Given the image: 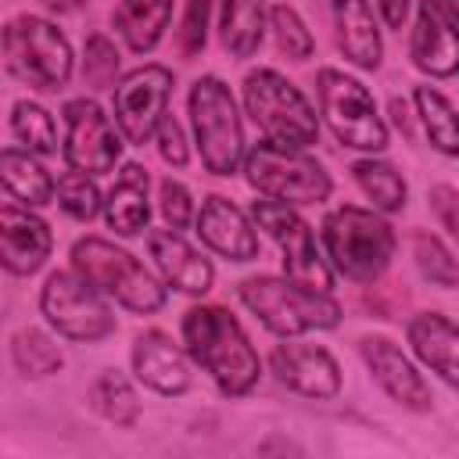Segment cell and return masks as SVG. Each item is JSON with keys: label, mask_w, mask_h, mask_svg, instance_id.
<instances>
[{"label": "cell", "mask_w": 459, "mask_h": 459, "mask_svg": "<svg viewBox=\"0 0 459 459\" xmlns=\"http://www.w3.org/2000/svg\"><path fill=\"white\" fill-rule=\"evenodd\" d=\"M319 244L337 276L366 287V283H377L391 269L398 237L384 212L359 208V204H337L323 215Z\"/></svg>", "instance_id": "7a4b0ae2"}, {"label": "cell", "mask_w": 459, "mask_h": 459, "mask_svg": "<svg viewBox=\"0 0 459 459\" xmlns=\"http://www.w3.org/2000/svg\"><path fill=\"white\" fill-rule=\"evenodd\" d=\"M240 100L265 140L287 147H312L319 140L316 104L276 68H251L240 82Z\"/></svg>", "instance_id": "52a82bcc"}, {"label": "cell", "mask_w": 459, "mask_h": 459, "mask_svg": "<svg viewBox=\"0 0 459 459\" xmlns=\"http://www.w3.org/2000/svg\"><path fill=\"white\" fill-rule=\"evenodd\" d=\"M351 179H355V186L366 194L369 208H377V212H384V215L402 212L405 201H409V183H405V176H402L391 161H384V158H377V154L355 158V161H351Z\"/></svg>", "instance_id": "4316f807"}, {"label": "cell", "mask_w": 459, "mask_h": 459, "mask_svg": "<svg viewBox=\"0 0 459 459\" xmlns=\"http://www.w3.org/2000/svg\"><path fill=\"white\" fill-rule=\"evenodd\" d=\"M57 208L75 219V222H93L97 215H104V194L97 186V176L68 169L57 176V194H54Z\"/></svg>", "instance_id": "1f68e13d"}, {"label": "cell", "mask_w": 459, "mask_h": 459, "mask_svg": "<svg viewBox=\"0 0 459 459\" xmlns=\"http://www.w3.org/2000/svg\"><path fill=\"white\" fill-rule=\"evenodd\" d=\"M441 4H445V11H448L455 22H459V0H441Z\"/></svg>", "instance_id": "b9f144b4"}, {"label": "cell", "mask_w": 459, "mask_h": 459, "mask_svg": "<svg viewBox=\"0 0 459 459\" xmlns=\"http://www.w3.org/2000/svg\"><path fill=\"white\" fill-rule=\"evenodd\" d=\"M269 29V0H219V39L230 57L247 61L258 54Z\"/></svg>", "instance_id": "484cf974"}, {"label": "cell", "mask_w": 459, "mask_h": 459, "mask_svg": "<svg viewBox=\"0 0 459 459\" xmlns=\"http://www.w3.org/2000/svg\"><path fill=\"white\" fill-rule=\"evenodd\" d=\"M147 251L154 258V269L158 276L179 290V294H190V298H201L212 290L215 283V265L201 255V247H194L179 230H151L147 233Z\"/></svg>", "instance_id": "ffe728a7"}, {"label": "cell", "mask_w": 459, "mask_h": 459, "mask_svg": "<svg viewBox=\"0 0 459 459\" xmlns=\"http://www.w3.org/2000/svg\"><path fill=\"white\" fill-rule=\"evenodd\" d=\"M86 402L104 423H115L122 430L136 427V420H140V394H136L133 380L118 369H100L86 391Z\"/></svg>", "instance_id": "f1b7e54d"}, {"label": "cell", "mask_w": 459, "mask_h": 459, "mask_svg": "<svg viewBox=\"0 0 459 459\" xmlns=\"http://www.w3.org/2000/svg\"><path fill=\"white\" fill-rule=\"evenodd\" d=\"M194 230L201 237V244L230 262H251L258 258V233H255V219L247 212H240L230 197L222 194H208L197 208Z\"/></svg>", "instance_id": "d6986e66"}, {"label": "cell", "mask_w": 459, "mask_h": 459, "mask_svg": "<svg viewBox=\"0 0 459 459\" xmlns=\"http://www.w3.org/2000/svg\"><path fill=\"white\" fill-rule=\"evenodd\" d=\"M412 108H416V118L430 147L445 158H459V108L434 86H416Z\"/></svg>", "instance_id": "83f0119b"}, {"label": "cell", "mask_w": 459, "mask_h": 459, "mask_svg": "<svg viewBox=\"0 0 459 459\" xmlns=\"http://www.w3.org/2000/svg\"><path fill=\"white\" fill-rule=\"evenodd\" d=\"M118 68H122V57H118V47L108 32H90L86 43H82V82L90 90H115L118 86Z\"/></svg>", "instance_id": "e575fe53"}, {"label": "cell", "mask_w": 459, "mask_h": 459, "mask_svg": "<svg viewBox=\"0 0 459 459\" xmlns=\"http://www.w3.org/2000/svg\"><path fill=\"white\" fill-rule=\"evenodd\" d=\"M151 176L140 161H126L115 176V186L104 194V222L118 237H140L151 222Z\"/></svg>", "instance_id": "603a6c76"}, {"label": "cell", "mask_w": 459, "mask_h": 459, "mask_svg": "<svg viewBox=\"0 0 459 459\" xmlns=\"http://www.w3.org/2000/svg\"><path fill=\"white\" fill-rule=\"evenodd\" d=\"M11 136L39 158L57 154V122L43 104H36L29 97L11 104Z\"/></svg>", "instance_id": "4dcf8cb0"}, {"label": "cell", "mask_w": 459, "mask_h": 459, "mask_svg": "<svg viewBox=\"0 0 459 459\" xmlns=\"http://www.w3.org/2000/svg\"><path fill=\"white\" fill-rule=\"evenodd\" d=\"M129 366H133V377L143 387H151L154 394H165V398H179L194 384L186 348L176 344L165 330L136 333L133 348H129Z\"/></svg>", "instance_id": "e0dca14e"}, {"label": "cell", "mask_w": 459, "mask_h": 459, "mask_svg": "<svg viewBox=\"0 0 459 459\" xmlns=\"http://www.w3.org/2000/svg\"><path fill=\"white\" fill-rule=\"evenodd\" d=\"M269 373L276 377L280 387L312 398V402H330L341 394V366L330 348L323 344H305L294 337H283L269 351Z\"/></svg>", "instance_id": "5bb4252c"}, {"label": "cell", "mask_w": 459, "mask_h": 459, "mask_svg": "<svg viewBox=\"0 0 459 459\" xmlns=\"http://www.w3.org/2000/svg\"><path fill=\"white\" fill-rule=\"evenodd\" d=\"M262 197L287 201V204H323L333 194V179L323 169L319 158L308 154V147H287L276 140H258L247 147L244 169H240Z\"/></svg>", "instance_id": "ba28073f"}, {"label": "cell", "mask_w": 459, "mask_h": 459, "mask_svg": "<svg viewBox=\"0 0 459 459\" xmlns=\"http://www.w3.org/2000/svg\"><path fill=\"white\" fill-rule=\"evenodd\" d=\"M0 183H4V194L25 208H47L54 204V194H57V179L47 172L39 154L25 147L0 151Z\"/></svg>", "instance_id": "d4e9b609"}, {"label": "cell", "mask_w": 459, "mask_h": 459, "mask_svg": "<svg viewBox=\"0 0 459 459\" xmlns=\"http://www.w3.org/2000/svg\"><path fill=\"white\" fill-rule=\"evenodd\" d=\"M172 86H176L172 72L158 61L136 65L118 79V86L111 90V118L122 129L126 143L143 147L154 140L158 126L169 115Z\"/></svg>", "instance_id": "7c38bea8"}, {"label": "cell", "mask_w": 459, "mask_h": 459, "mask_svg": "<svg viewBox=\"0 0 459 459\" xmlns=\"http://www.w3.org/2000/svg\"><path fill=\"white\" fill-rule=\"evenodd\" d=\"M183 348L190 362L208 373V380L226 398H244L262 380V359L240 326V319L226 305H190L183 312Z\"/></svg>", "instance_id": "6da1fadb"}, {"label": "cell", "mask_w": 459, "mask_h": 459, "mask_svg": "<svg viewBox=\"0 0 459 459\" xmlns=\"http://www.w3.org/2000/svg\"><path fill=\"white\" fill-rule=\"evenodd\" d=\"M65 118V140H61V154L68 169L90 172V176H104L118 165L122 158V129L115 126V118L93 100V97H72L61 108Z\"/></svg>", "instance_id": "4fadbf2b"}, {"label": "cell", "mask_w": 459, "mask_h": 459, "mask_svg": "<svg viewBox=\"0 0 459 459\" xmlns=\"http://www.w3.org/2000/svg\"><path fill=\"white\" fill-rule=\"evenodd\" d=\"M359 355L369 369V377L377 380V387L402 409L409 412H430L434 394L430 384L423 380L420 366L402 351L398 341H391L387 333H366L359 337Z\"/></svg>", "instance_id": "9a60e30c"}, {"label": "cell", "mask_w": 459, "mask_h": 459, "mask_svg": "<svg viewBox=\"0 0 459 459\" xmlns=\"http://www.w3.org/2000/svg\"><path fill=\"white\" fill-rule=\"evenodd\" d=\"M86 0H43V7H50V11H61V14H68V11H79Z\"/></svg>", "instance_id": "60d3db41"}, {"label": "cell", "mask_w": 459, "mask_h": 459, "mask_svg": "<svg viewBox=\"0 0 459 459\" xmlns=\"http://www.w3.org/2000/svg\"><path fill=\"white\" fill-rule=\"evenodd\" d=\"M409 29V57L430 79L459 75V22L445 11L441 0H416Z\"/></svg>", "instance_id": "2e32d148"}, {"label": "cell", "mask_w": 459, "mask_h": 459, "mask_svg": "<svg viewBox=\"0 0 459 459\" xmlns=\"http://www.w3.org/2000/svg\"><path fill=\"white\" fill-rule=\"evenodd\" d=\"M405 341L423 369L459 391V323L437 308L416 312L405 323Z\"/></svg>", "instance_id": "44dd1931"}, {"label": "cell", "mask_w": 459, "mask_h": 459, "mask_svg": "<svg viewBox=\"0 0 459 459\" xmlns=\"http://www.w3.org/2000/svg\"><path fill=\"white\" fill-rule=\"evenodd\" d=\"M154 143H158V154H161V161H165V165L183 169V165L190 161L186 129H183V122H179V118L165 115V122H161V126H158V133H154Z\"/></svg>", "instance_id": "74e56055"}, {"label": "cell", "mask_w": 459, "mask_h": 459, "mask_svg": "<svg viewBox=\"0 0 459 459\" xmlns=\"http://www.w3.org/2000/svg\"><path fill=\"white\" fill-rule=\"evenodd\" d=\"M412 262L420 269V276L434 287H459V262L448 251V244L441 237H434L430 230H416L412 233Z\"/></svg>", "instance_id": "d6a6232c"}, {"label": "cell", "mask_w": 459, "mask_h": 459, "mask_svg": "<svg viewBox=\"0 0 459 459\" xmlns=\"http://www.w3.org/2000/svg\"><path fill=\"white\" fill-rule=\"evenodd\" d=\"M269 32H273L276 50H280L287 61H308L312 50H316V39H312L305 18H301L298 7L287 4V0L269 7Z\"/></svg>", "instance_id": "836d02e7"}, {"label": "cell", "mask_w": 459, "mask_h": 459, "mask_svg": "<svg viewBox=\"0 0 459 459\" xmlns=\"http://www.w3.org/2000/svg\"><path fill=\"white\" fill-rule=\"evenodd\" d=\"M316 104L326 129L344 143L348 151L380 154L387 147V122L373 100V93L362 86V79L348 75L344 68H319L316 72Z\"/></svg>", "instance_id": "9c48e42d"}, {"label": "cell", "mask_w": 459, "mask_h": 459, "mask_svg": "<svg viewBox=\"0 0 459 459\" xmlns=\"http://www.w3.org/2000/svg\"><path fill=\"white\" fill-rule=\"evenodd\" d=\"M68 262L86 283H93L108 301L122 305L126 312L151 316L161 312L169 301V283L154 276L133 251L118 247L108 237H79L68 251Z\"/></svg>", "instance_id": "277c9868"}, {"label": "cell", "mask_w": 459, "mask_h": 459, "mask_svg": "<svg viewBox=\"0 0 459 459\" xmlns=\"http://www.w3.org/2000/svg\"><path fill=\"white\" fill-rule=\"evenodd\" d=\"M330 18H333V43L341 57L359 72H377L384 61L377 7L369 0H330Z\"/></svg>", "instance_id": "7402d4cb"}, {"label": "cell", "mask_w": 459, "mask_h": 459, "mask_svg": "<svg viewBox=\"0 0 459 459\" xmlns=\"http://www.w3.org/2000/svg\"><path fill=\"white\" fill-rule=\"evenodd\" d=\"M251 219L280 247L283 276L312 283L319 290L333 287V269H330V262H326V255H323V247L316 240V230L308 226V219L294 204L273 201V197H258V201H251Z\"/></svg>", "instance_id": "8fae6325"}, {"label": "cell", "mask_w": 459, "mask_h": 459, "mask_svg": "<svg viewBox=\"0 0 459 459\" xmlns=\"http://www.w3.org/2000/svg\"><path fill=\"white\" fill-rule=\"evenodd\" d=\"M373 4H377V14L384 18L387 29H402L409 22V11L416 0H373Z\"/></svg>", "instance_id": "ab89813d"}, {"label": "cell", "mask_w": 459, "mask_h": 459, "mask_svg": "<svg viewBox=\"0 0 459 459\" xmlns=\"http://www.w3.org/2000/svg\"><path fill=\"white\" fill-rule=\"evenodd\" d=\"M39 312L47 326L72 344H100L115 333V312L108 298L86 283L75 269H57L39 287Z\"/></svg>", "instance_id": "30bf717a"}, {"label": "cell", "mask_w": 459, "mask_h": 459, "mask_svg": "<svg viewBox=\"0 0 459 459\" xmlns=\"http://www.w3.org/2000/svg\"><path fill=\"white\" fill-rule=\"evenodd\" d=\"M427 204H430L437 226L448 230V233L459 240V190L448 186V183H437V186L427 190Z\"/></svg>", "instance_id": "f35d334b"}, {"label": "cell", "mask_w": 459, "mask_h": 459, "mask_svg": "<svg viewBox=\"0 0 459 459\" xmlns=\"http://www.w3.org/2000/svg\"><path fill=\"white\" fill-rule=\"evenodd\" d=\"M186 111H190V129H194V147L201 154V165L222 179L240 172L247 158V140H244L240 108L230 86L219 75L194 79L186 93Z\"/></svg>", "instance_id": "8992f818"}, {"label": "cell", "mask_w": 459, "mask_h": 459, "mask_svg": "<svg viewBox=\"0 0 459 459\" xmlns=\"http://www.w3.org/2000/svg\"><path fill=\"white\" fill-rule=\"evenodd\" d=\"M11 362L14 369L25 377V380H47L54 373H61L65 366V351L61 344L39 330V326H22L14 337H11Z\"/></svg>", "instance_id": "f546056e"}, {"label": "cell", "mask_w": 459, "mask_h": 459, "mask_svg": "<svg viewBox=\"0 0 459 459\" xmlns=\"http://www.w3.org/2000/svg\"><path fill=\"white\" fill-rule=\"evenodd\" d=\"M158 208H161L165 226H169V230H179V233L190 230L194 219H197L194 194H190L179 179H172V176H165V179L158 183Z\"/></svg>", "instance_id": "8d00e7d4"}, {"label": "cell", "mask_w": 459, "mask_h": 459, "mask_svg": "<svg viewBox=\"0 0 459 459\" xmlns=\"http://www.w3.org/2000/svg\"><path fill=\"white\" fill-rule=\"evenodd\" d=\"M176 0H118L111 11V29L133 54H154L172 22Z\"/></svg>", "instance_id": "cb8c5ba5"}, {"label": "cell", "mask_w": 459, "mask_h": 459, "mask_svg": "<svg viewBox=\"0 0 459 459\" xmlns=\"http://www.w3.org/2000/svg\"><path fill=\"white\" fill-rule=\"evenodd\" d=\"M54 251L50 222L36 215V208H25L18 201H7L0 208V262L11 276H32L47 265Z\"/></svg>", "instance_id": "ac0fdd59"}, {"label": "cell", "mask_w": 459, "mask_h": 459, "mask_svg": "<svg viewBox=\"0 0 459 459\" xmlns=\"http://www.w3.org/2000/svg\"><path fill=\"white\" fill-rule=\"evenodd\" d=\"M208 22H212V0H186L183 18L176 29V50L183 57H197L208 43Z\"/></svg>", "instance_id": "d590c367"}, {"label": "cell", "mask_w": 459, "mask_h": 459, "mask_svg": "<svg viewBox=\"0 0 459 459\" xmlns=\"http://www.w3.org/2000/svg\"><path fill=\"white\" fill-rule=\"evenodd\" d=\"M4 68L29 90L57 93L72 82L75 50L43 14H14L4 25Z\"/></svg>", "instance_id": "5b68a950"}, {"label": "cell", "mask_w": 459, "mask_h": 459, "mask_svg": "<svg viewBox=\"0 0 459 459\" xmlns=\"http://www.w3.org/2000/svg\"><path fill=\"white\" fill-rule=\"evenodd\" d=\"M237 298L276 337H305L341 326L337 298L290 276H247L237 283Z\"/></svg>", "instance_id": "3957f363"}]
</instances>
